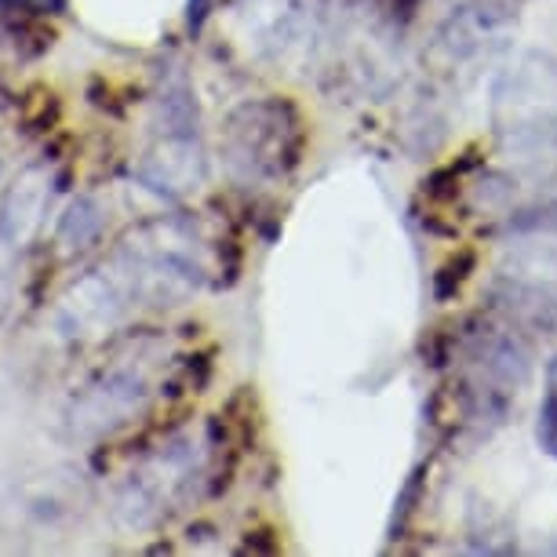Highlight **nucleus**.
I'll return each instance as SVG.
<instances>
[{
  "label": "nucleus",
  "instance_id": "nucleus-1",
  "mask_svg": "<svg viewBox=\"0 0 557 557\" xmlns=\"http://www.w3.org/2000/svg\"><path fill=\"white\" fill-rule=\"evenodd\" d=\"M488 121L499 150L518 161L557 157V59L521 51L496 73L488 96Z\"/></svg>",
  "mask_w": 557,
  "mask_h": 557
},
{
  "label": "nucleus",
  "instance_id": "nucleus-2",
  "mask_svg": "<svg viewBox=\"0 0 557 557\" xmlns=\"http://www.w3.org/2000/svg\"><path fill=\"white\" fill-rule=\"evenodd\" d=\"M219 146L237 183H277L299 164L302 121L285 99H251L226 117Z\"/></svg>",
  "mask_w": 557,
  "mask_h": 557
},
{
  "label": "nucleus",
  "instance_id": "nucleus-3",
  "mask_svg": "<svg viewBox=\"0 0 557 557\" xmlns=\"http://www.w3.org/2000/svg\"><path fill=\"white\" fill-rule=\"evenodd\" d=\"M510 29L507 0H456L437 29V48L448 51V59H478L488 48L507 45Z\"/></svg>",
  "mask_w": 557,
  "mask_h": 557
},
{
  "label": "nucleus",
  "instance_id": "nucleus-4",
  "mask_svg": "<svg viewBox=\"0 0 557 557\" xmlns=\"http://www.w3.org/2000/svg\"><path fill=\"white\" fill-rule=\"evenodd\" d=\"M143 183H150L157 194H183L205 175L201 150L190 132H172L161 150H153L139 168Z\"/></svg>",
  "mask_w": 557,
  "mask_h": 557
},
{
  "label": "nucleus",
  "instance_id": "nucleus-5",
  "mask_svg": "<svg viewBox=\"0 0 557 557\" xmlns=\"http://www.w3.org/2000/svg\"><path fill=\"white\" fill-rule=\"evenodd\" d=\"M496 307L507 324L521 335H557V299L543 285L507 281L496 288Z\"/></svg>",
  "mask_w": 557,
  "mask_h": 557
},
{
  "label": "nucleus",
  "instance_id": "nucleus-6",
  "mask_svg": "<svg viewBox=\"0 0 557 557\" xmlns=\"http://www.w3.org/2000/svg\"><path fill=\"white\" fill-rule=\"evenodd\" d=\"M503 270H507V277L529 281V285H557V234L521 240L518 248L507 251Z\"/></svg>",
  "mask_w": 557,
  "mask_h": 557
},
{
  "label": "nucleus",
  "instance_id": "nucleus-7",
  "mask_svg": "<svg viewBox=\"0 0 557 557\" xmlns=\"http://www.w3.org/2000/svg\"><path fill=\"white\" fill-rule=\"evenodd\" d=\"M535 437H540V448L546 456L557 459V357L546 368V394L540 405V430H535Z\"/></svg>",
  "mask_w": 557,
  "mask_h": 557
},
{
  "label": "nucleus",
  "instance_id": "nucleus-8",
  "mask_svg": "<svg viewBox=\"0 0 557 557\" xmlns=\"http://www.w3.org/2000/svg\"><path fill=\"white\" fill-rule=\"evenodd\" d=\"M208 12H212V0H190V4H186V29H190V34H201Z\"/></svg>",
  "mask_w": 557,
  "mask_h": 557
}]
</instances>
